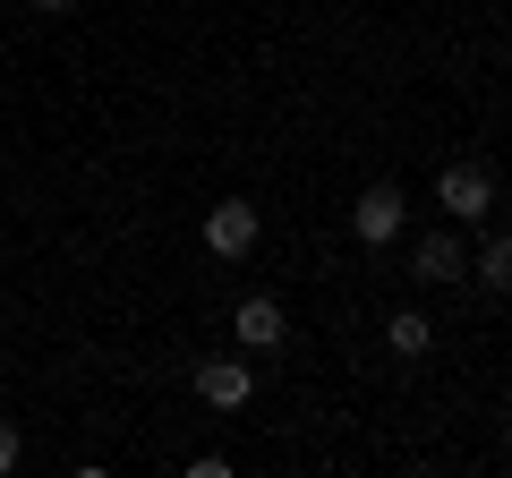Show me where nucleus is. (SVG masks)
I'll list each match as a JSON object with an SVG mask.
<instances>
[{"mask_svg":"<svg viewBox=\"0 0 512 478\" xmlns=\"http://www.w3.org/2000/svg\"><path fill=\"white\" fill-rule=\"evenodd\" d=\"M205 248H214V257H248V248H256V205L222 197L214 214H205Z\"/></svg>","mask_w":512,"mask_h":478,"instance_id":"f257e3e1","label":"nucleus"},{"mask_svg":"<svg viewBox=\"0 0 512 478\" xmlns=\"http://www.w3.org/2000/svg\"><path fill=\"white\" fill-rule=\"evenodd\" d=\"M436 197H444V214H487V205H495V180H487L478 163H453V171L436 180Z\"/></svg>","mask_w":512,"mask_h":478,"instance_id":"f03ea898","label":"nucleus"},{"mask_svg":"<svg viewBox=\"0 0 512 478\" xmlns=\"http://www.w3.org/2000/svg\"><path fill=\"white\" fill-rule=\"evenodd\" d=\"M197 393H205L214 410H239V402L256 393V376L239 368V359H205V368H197Z\"/></svg>","mask_w":512,"mask_h":478,"instance_id":"7ed1b4c3","label":"nucleus"},{"mask_svg":"<svg viewBox=\"0 0 512 478\" xmlns=\"http://www.w3.org/2000/svg\"><path fill=\"white\" fill-rule=\"evenodd\" d=\"M350 231H359L367 248H384V239L402 231V197H393V188H367V197H359V214H350Z\"/></svg>","mask_w":512,"mask_h":478,"instance_id":"20e7f679","label":"nucleus"},{"mask_svg":"<svg viewBox=\"0 0 512 478\" xmlns=\"http://www.w3.org/2000/svg\"><path fill=\"white\" fill-rule=\"evenodd\" d=\"M282 333H291L282 299H239V342H248V350H274Z\"/></svg>","mask_w":512,"mask_h":478,"instance_id":"39448f33","label":"nucleus"},{"mask_svg":"<svg viewBox=\"0 0 512 478\" xmlns=\"http://www.w3.org/2000/svg\"><path fill=\"white\" fill-rule=\"evenodd\" d=\"M384 342H393V359H427V350H436V333H427L419 308H402L393 325H384Z\"/></svg>","mask_w":512,"mask_h":478,"instance_id":"423d86ee","label":"nucleus"},{"mask_svg":"<svg viewBox=\"0 0 512 478\" xmlns=\"http://www.w3.org/2000/svg\"><path fill=\"white\" fill-rule=\"evenodd\" d=\"M453 274H461V239L427 231V239H419V282H453Z\"/></svg>","mask_w":512,"mask_h":478,"instance_id":"0eeeda50","label":"nucleus"},{"mask_svg":"<svg viewBox=\"0 0 512 478\" xmlns=\"http://www.w3.org/2000/svg\"><path fill=\"white\" fill-rule=\"evenodd\" d=\"M478 274H487L495 291H512V231H495L487 248H478Z\"/></svg>","mask_w":512,"mask_h":478,"instance_id":"6e6552de","label":"nucleus"},{"mask_svg":"<svg viewBox=\"0 0 512 478\" xmlns=\"http://www.w3.org/2000/svg\"><path fill=\"white\" fill-rule=\"evenodd\" d=\"M18 453H26V444H18V427H9V419H0V478H9V470H18Z\"/></svg>","mask_w":512,"mask_h":478,"instance_id":"1a4fd4ad","label":"nucleus"},{"mask_svg":"<svg viewBox=\"0 0 512 478\" xmlns=\"http://www.w3.org/2000/svg\"><path fill=\"white\" fill-rule=\"evenodd\" d=\"M26 9H69V0H26Z\"/></svg>","mask_w":512,"mask_h":478,"instance_id":"9d476101","label":"nucleus"}]
</instances>
